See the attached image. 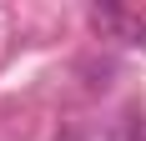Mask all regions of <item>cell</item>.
<instances>
[{
  "label": "cell",
  "mask_w": 146,
  "mask_h": 141,
  "mask_svg": "<svg viewBox=\"0 0 146 141\" xmlns=\"http://www.w3.org/2000/svg\"><path fill=\"white\" fill-rule=\"evenodd\" d=\"M91 20H96V25H106V30H116V35H126V41H136V35H141V20H131V15L116 10V5H96V10H91Z\"/></svg>",
  "instance_id": "obj_1"
}]
</instances>
